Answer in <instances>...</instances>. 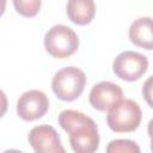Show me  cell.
Segmentation results:
<instances>
[{
  "label": "cell",
  "instance_id": "cell-3",
  "mask_svg": "<svg viewBox=\"0 0 153 153\" xmlns=\"http://www.w3.org/2000/svg\"><path fill=\"white\" fill-rule=\"evenodd\" d=\"M86 86L85 73L74 66L57 71L51 80V88L55 96L63 102H72L81 96Z\"/></svg>",
  "mask_w": 153,
  "mask_h": 153
},
{
  "label": "cell",
  "instance_id": "cell-13",
  "mask_svg": "<svg viewBox=\"0 0 153 153\" xmlns=\"http://www.w3.org/2000/svg\"><path fill=\"white\" fill-rule=\"evenodd\" d=\"M7 106H8L7 96L5 94L4 91L0 90V118L6 114V111H7Z\"/></svg>",
  "mask_w": 153,
  "mask_h": 153
},
{
  "label": "cell",
  "instance_id": "cell-10",
  "mask_svg": "<svg viewBox=\"0 0 153 153\" xmlns=\"http://www.w3.org/2000/svg\"><path fill=\"white\" fill-rule=\"evenodd\" d=\"M67 16L76 25L90 24L96 16L94 0H68Z\"/></svg>",
  "mask_w": 153,
  "mask_h": 153
},
{
  "label": "cell",
  "instance_id": "cell-6",
  "mask_svg": "<svg viewBox=\"0 0 153 153\" xmlns=\"http://www.w3.org/2000/svg\"><path fill=\"white\" fill-rule=\"evenodd\" d=\"M49 109V100L44 92L30 90L24 92L17 102L18 116L27 122L42 118Z\"/></svg>",
  "mask_w": 153,
  "mask_h": 153
},
{
  "label": "cell",
  "instance_id": "cell-11",
  "mask_svg": "<svg viewBox=\"0 0 153 153\" xmlns=\"http://www.w3.org/2000/svg\"><path fill=\"white\" fill-rule=\"evenodd\" d=\"M14 10L23 17L31 18L35 17L39 10L42 0H12Z\"/></svg>",
  "mask_w": 153,
  "mask_h": 153
},
{
  "label": "cell",
  "instance_id": "cell-1",
  "mask_svg": "<svg viewBox=\"0 0 153 153\" xmlns=\"http://www.w3.org/2000/svg\"><path fill=\"white\" fill-rule=\"evenodd\" d=\"M59 124L69 135V143L75 153H93L99 147V134L96 122L76 110H63Z\"/></svg>",
  "mask_w": 153,
  "mask_h": 153
},
{
  "label": "cell",
  "instance_id": "cell-5",
  "mask_svg": "<svg viewBox=\"0 0 153 153\" xmlns=\"http://www.w3.org/2000/svg\"><path fill=\"white\" fill-rule=\"evenodd\" d=\"M148 69V59L137 51L126 50L120 53L112 63L114 73L124 81L139 80Z\"/></svg>",
  "mask_w": 153,
  "mask_h": 153
},
{
  "label": "cell",
  "instance_id": "cell-12",
  "mask_svg": "<svg viewBox=\"0 0 153 153\" xmlns=\"http://www.w3.org/2000/svg\"><path fill=\"white\" fill-rule=\"evenodd\" d=\"M108 153H139L140 147L133 140L117 139L109 142L106 147Z\"/></svg>",
  "mask_w": 153,
  "mask_h": 153
},
{
  "label": "cell",
  "instance_id": "cell-14",
  "mask_svg": "<svg viewBox=\"0 0 153 153\" xmlns=\"http://www.w3.org/2000/svg\"><path fill=\"white\" fill-rule=\"evenodd\" d=\"M151 81H152V78H148L147 79V81H146V84H145V86L142 87V93H143V96H145V98H146V100H147V103L149 104V106H152V100H151Z\"/></svg>",
  "mask_w": 153,
  "mask_h": 153
},
{
  "label": "cell",
  "instance_id": "cell-9",
  "mask_svg": "<svg viewBox=\"0 0 153 153\" xmlns=\"http://www.w3.org/2000/svg\"><path fill=\"white\" fill-rule=\"evenodd\" d=\"M129 39L137 47L152 50L153 48V31L152 18L141 17L134 20L129 27Z\"/></svg>",
  "mask_w": 153,
  "mask_h": 153
},
{
  "label": "cell",
  "instance_id": "cell-2",
  "mask_svg": "<svg viewBox=\"0 0 153 153\" xmlns=\"http://www.w3.org/2000/svg\"><path fill=\"white\" fill-rule=\"evenodd\" d=\"M106 123L115 133H131L141 123L142 111L133 99H121L108 110Z\"/></svg>",
  "mask_w": 153,
  "mask_h": 153
},
{
  "label": "cell",
  "instance_id": "cell-7",
  "mask_svg": "<svg viewBox=\"0 0 153 153\" xmlns=\"http://www.w3.org/2000/svg\"><path fill=\"white\" fill-rule=\"evenodd\" d=\"M27 140L36 153H65L60 136L51 126L41 124L33 127L29 133Z\"/></svg>",
  "mask_w": 153,
  "mask_h": 153
},
{
  "label": "cell",
  "instance_id": "cell-15",
  "mask_svg": "<svg viewBox=\"0 0 153 153\" xmlns=\"http://www.w3.org/2000/svg\"><path fill=\"white\" fill-rule=\"evenodd\" d=\"M6 2H7V0H0V17H1V16L4 14V12H5Z\"/></svg>",
  "mask_w": 153,
  "mask_h": 153
},
{
  "label": "cell",
  "instance_id": "cell-4",
  "mask_svg": "<svg viewBox=\"0 0 153 153\" xmlns=\"http://www.w3.org/2000/svg\"><path fill=\"white\" fill-rule=\"evenodd\" d=\"M44 48L53 57L66 59L79 48V38L73 29L67 25H54L44 36Z\"/></svg>",
  "mask_w": 153,
  "mask_h": 153
},
{
  "label": "cell",
  "instance_id": "cell-8",
  "mask_svg": "<svg viewBox=\"0 0 153 153\" xmlns=\"http://www.w3.org/2000/svg\"><path fill=\"white\" fill-rule=\"evenodd\" d=\"M123 98L122 88L111 81H100L96 84L88 96V102L98 111H108Z\"/></svg>",
  "mask_w": 153,
  "mask_h": 153
}]
</instances>
